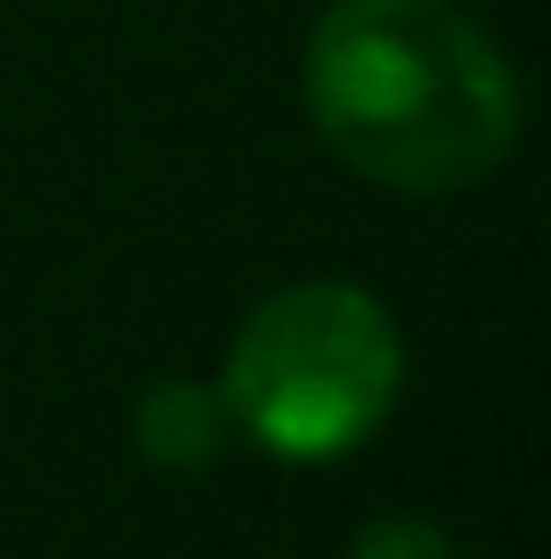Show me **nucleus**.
I'll return each instance as SVG.
<instances>
[{"instance_id":"f257e3e1","label":"nucleus","mask_w":551,"mask_h":559,"mask_svg":"<svg viewBox=\"0 0 551 559\" xmlns=\"http://www.w3.org/2000/svg\"><path fill=\"white\" fill-rule=\"evenodd\" d=\"M309 122L357 179L454 195L511 154L519 82L454 0H340L309 33Z\"/></svg>"},{"instance_id":"f03ea898","label":"nucleus","mask_w":551,"mask_h":559,"mask_svg":"<svg viewBox=\"0 0 551 559\" xmlns=\"http://www.w3.org/2000/svg\"><path fill=\"white\" fill-rule=\"evenodd\" d=\"M406 341L357 284H284L243 317L219 365V406L276 462H333L397 406Z\"/></svg>"},{"instance_id":"20e7f679","label":"nucleus","mask_w":551,"mask_h":559,"mask_svg":"<svg viewBox=\"0 0 551 559\" xmlns=\"http://www.w3.org/2000/svg\"><path fill=\"white\" fill-rule=\"evenodd\" d=\"M349 559H454V544L430 519H414V511H390V519H373V527H357V544Z\"/></svg>"},{"instance_id":"7ed1b4c3","label":"nucleus","mask_w":551,"mask_h":559,"mask_svg":"<svg viewBox=\"0 0 551 559\" xmlns=\"http://www.w3.org/2000/svg\"><path fill=\"white\" fill-rule=\"evenodd\" d=\"M227 430H236V421L219 406V381H187V373L146 381L139 421H130V438H139V454L155 462V471H212Z\"/></svg>"}]
</instances>
